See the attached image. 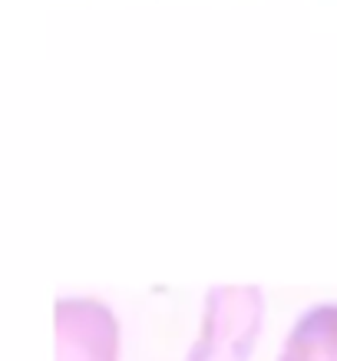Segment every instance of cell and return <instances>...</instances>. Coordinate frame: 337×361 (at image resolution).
I'll return each mask as SVG.
<instances>
[{
  "instance_id": "cell-1",
  "label": "cell",
  "mask_w": 337,
  "mask_h": 361,
  "mask_svg": "<svg viewBox=\"0 0 337 361\" xmlns=\"http://www.w3.org/2000/svg\"><path fill=\"white\" fill-rule=\"evenodd\" d=\"M265 292L258 285H212L202 331L185 361H248L261 335Z\"/></svg>"
},
{
  "instance_id": "cell-2",
  "label": "cell",
  "mask_w": 337,
  "mask_h": 361,
  "mask_svg": "<svg viewBox=\"0 0 337 361\" xmlns=\"http://www.w3.org/2000/svg\"><path fill=\"white\" fill-rule=\"evenodd\" d=\"M56 361H120V322L106 302H56Z\"/></svg>"
},
{
  "instance_id": "cell-3",
  "label": "cell",
  "mask_w": 337,
  "mask_h": 361,
  "mask_svg": "<svg viewBox=\"0 0 337 361\" xmlns=\"http://www.w3.org/2000/svg\"><path fill=\"white\" fill-rule=\"evenodd\" d=\"M278 361H337V302L305 308L288 331Z\"/></svg>"
}]
</instances>
